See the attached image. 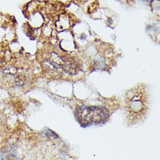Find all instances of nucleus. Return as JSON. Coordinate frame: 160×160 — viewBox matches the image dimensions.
<instances>
[{"instance_id": "2", "label": "nucleus", "mask_w": 160, "mask_h": 160, "mask_svg": "<svg viewBox=\"0 0 160 160\" xmlns=\"http://www.w3.org/2000/svg\"><path fill=\"white\" fill-rule=\"evenodd\" d=\"M76 112L77 120L84 127L102 122L109 115L107 108L95 106H81L77 108Z\"/></svg>"}, {"instance_id": "1", "label": "nucleus", "mask_w": 160, "mask_h": 160, "mask_svg": "<svg viewBox=\"0 0 160 160\" xmlns=\"http://www.w3.org/2000/svg\"><path fill=\"white\" fill-rule=\"evenodd\" d=\"M127 118L131 125L143 121L147 115L149 95L144 87L137 86L128 91L125 96Z\"/></svg>"}]
</instances>
